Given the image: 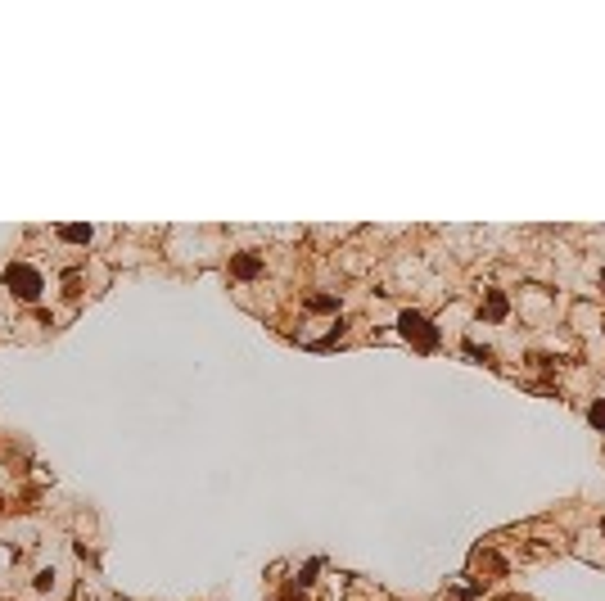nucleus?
Returning a JSON list of instances; mask_svg holds the SVG:
<instances>
[{"label":"nucleus","mask_w":605,"mask_h":601,"mask_svg":"<svg viewBox=\"0 0 605 601\" xmlns=\"http://www.w3.org/2000/svg\"><path fill=\"white\" fill-rule=\"evenodd\" d=\"M0 506H5V502H0Z\"/></svg>","instance_id":"nucleus-10"},{"label":"nucleus","mask_w":605,"mask_h":601,"mask_svg":"<svg viewBox=\"0 0 605 601\" xmlns=\"http://www.w3.org/2000/svg\"><path fill=\"white\" fill-rule=\"evenodd\" d=\"M262 272V258L253 249H244V253H235V258H230V276H235V281H253V276Z\"/></svg>","instance_id":"nucleus-3"},{"label":"nucleus","mask_w":605,"mask_h":601,"mask_svg":"<svg viewBox=\"0 0 605 601\" xmlns=\"http://www.w3.org/2000/svg\"><path fill=\"white\" fill-rule=\"evenodd\" d=\"M307 307H312V312H335L339 298H330V294H312V298H307Z\"/></svg>","instance_id":"nucleus-6"},{"label":"nucleus","mask_w":605,"mask_h":601,"mask_svg":"<svg viewBox=\"0 0 605 601\" xmlns=\"http://www.w3.org/2000/svg\"><path fill=\"white\" fill-rule=\"evenodd\" d=\"M59 240H68V244H91V226H59Z\"/></svg>","instance_id":"nucleus-5"},{"label":"nucleus","mask_w":605,"mask_h":601,"mask_svg":"<svg viewBox=\"0 0 605 601\" xmlns=\"http://www.w3.org/2000/svg\"><path fill=\"white\" fill-rule=\"evenodd\" d=\"M398 330H402V335H407L420 353H434V349H438V330H434L429 321L420 317V312H402V317H398Z\"/></svg>","instance_id":"nucleus-2"},{"label":"nucleus","mask_w":605,"mask_h":601,"mask_svg":"<svg viewBox=\"0 0 605 601\" xmlns=\"http://www.w3.org/2000/svg\"><path fill=\"white\" fill-rule=\"evenodd\" d=\"M50 583H54V574H50V569H41V574H36V588L50 592Z\"/></svg>","instance_id":"nucleus-9"},{"label":"nucleus","mask_w":605,"mask_h":601,"mask_svg":"<svg viewBox=\"0 0 605 601\" xmlns=\"http://www.w3.org/2000/svg\"><path fill=\"white\" fill-rule=\"evenodd\" d=\"M587 416H592L596 429H605V403H592V412H587Z\"/></svg>","instance_id":"nucleus-8"},{"label":"nucleus","mask_w":605,"mask_h":601,"mask_svg":"<svg viewBox=\"0 0 605 601\" xmlns=\"http://www.w3.org/2000/svg\"><path fill=\"white\" fill-rule=\"evenodd\" d=\"M5 285H10L14 294L19 298H27V303H32V298H41V272H36V267H27V263H10L5 267Z\"/></svg>","instance_id":"nucleus-1"},{"label":"nucleus","mask_w":605,"mask_h":601,"mask_svg":"<svg viewBox=\"0 0 605 601\" xmlns=\"http://www.w3.org/2000/svg\"><path fill=\"white\" fill-rule=\"evenodd\" d=\"M479 317H484V321H506V294H501V290H488Z\"/></svg>","instance_id":"nucleus-4"},{"label":"nucleus","mask_w":605,"mask_h":601,"mask_svg":"<svg viewBox=\"0 0 605 601\" xmlns=\"http://www.w3.org/2000/svg\"><path fill=\"white\" fill-rule=\"evenodd\" d=\"M316 574H321V561H307V565L298 569V588H307V583H316Z\"/></svg>","instance_id":"nucleus-7"}]
</instances>
